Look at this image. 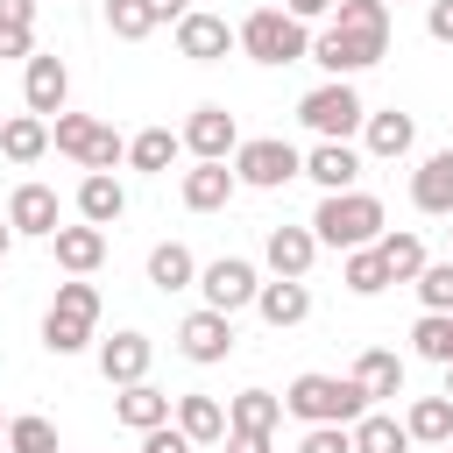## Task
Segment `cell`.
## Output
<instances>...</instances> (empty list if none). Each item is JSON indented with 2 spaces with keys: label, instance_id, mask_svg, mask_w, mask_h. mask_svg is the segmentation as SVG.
Segmentation results:
<instances>
[{
  "label": "cell",
  "instance_id": "cell-20",
  "mask_svg": "<svg viewBox=\"0 0 453 453\" xmlns=\"http://www.w3.org/2000/svg\"><path fill=\"white\" fill-rule=\"evenodd\" d=\"M234 191H241L234 163H191V170H184V184H177V198H184L191 212H219Z\"/></svg>",
  "mask_w": 453,
  "mask_h": 453
},
{
  "label": "cell",
  "instance_id": "cell-10",
  "mask_svg": "<svg viewBox=\"0 0 453 453\" xmlns=\"http://www.w3.org/2000/svg\"><path fill=\"white\" fill-rule=\"evenodd\" d=\"M184 149H191L198 163H234V149H241V127H234V113H226L219 99L191 106V120H184Z\"/></svg>",
  "mask_w": 453,
  "mask_h": 453
},
{
  "label": "cell",
  "instance_id": "cell-12",
  "mask_svg": "<svg viewBox=\"0 0 453 453\" xmlns=\"http://www.w3.org/2000/svg\"><path fill=\"white\" fill-rule=\"evenodd\" d=\"M177 354H184V361H198V368L226 361V354H234V319H226V311H212V304H198V311L177 326Z\"/></svg>",
  "mask_w": 453,
  "mask_h": 453
},
{
  "label": "cell",
  "instance_id": "cell-29",
  "mask_svg": "<svg viewBox=\"0 0 453 453\" xmlns=\"http://www.w3.org/2000/svg\"><path fill=\"white\" fill-rule=\"evenodd\" d=\"M418 439H411V425L403 418H389V411H361L354 418V453H411Z\"/></svg>",
  "mask_w": 453,
  "mask_h": 453
},
{
  "label": "cell",
  "instance_id": "cell-33",
  "mask_svg": "<svg viewBox=\"0 0 453 453\" xmlns=\"http://www.w3.org/2000/svg\"><path fill=\"white\" fill-rule=\"evenodd\" d=\"M340 283H347L354 297H375V290H389V262H382V248H347V262H340Z\"/></svg>",
  "mask_w": 453,
  "mask_h": 453
},
{
  "label": "cell",
  "instance_id": "cell-36",
  "mask_svg": "<svg viewBox=\"0 0 453 453\" xmlns=\"http://www.w3.org/2000/svg\"><path fill=\"white\" fill-rule=\"evenodd\" d=\"M7 453H64V446H57V425L28 411V418H7Z\"/></svg>",
  "mask_w": 453,
  "mask_h": 453
},
{
  "label": "cell",
  "instance_id": "cell-5",
  "mask_svg": "<svg viewBox=\"0 0 453 453\" xmlns=\"http://www.w3.org/2000/svg\"><path fill=\"white\" fill-rule=\"evenodd\" d=\"M241 50L255 64H297V57H311V21H297L290 7H255L241 21Z\"/></svg>",
  "mask_w": 453,
  "mask_h": 453
},
{
  "label": "cell",
  "instance_id": "cell-22",
  "mask_svg": "<svg viewBox=\"0 0 453 453\" xmlns=\"http://www.w3.org/2000/svg\"><path fill=\"white\" fill-rule=\"evenodd\" d=\"M113 418H120L127 432H156V425L177 418V396H163L156 382H127V389L113 396Z\"/></svg>",
  "mask_w": 453,
  "mask_h": 453
},
{
  "label": "cell",
  "instance_id": "cell-48",
  "mask_svg": "<svg viewBox=\"0 0 453 453\" xmlns=\"http://www.w3.org/2000/svg\"><path fill=\"white\" fill-rule=\"evenodd\" d=\"M446 396H453V361H446Z\"/></svg>",
  "mask_w": 453,
  "mask_h": 453
},
{
  "label": "cell",
  "instance_id": "cell-23",
  "mask_svg": "<svg viewBox=\"0 0 453 453\" xmlns=\"http://www.w3.org/2000/svg\"><path fill=\"white\" fill-rule=\"evenodd\" d=\"M411 142H418V120H411V113H396V106L361 120V149H368V156H382V163L411 156Z\"/></svg>",
  "mask_w": 453,
  "mask_h": 453
},
{
  "label": "cell",
  "instance_id": "cell-2",
  "mask_svg": "<svg viewBox=\"0 0 453 453\" xmlns=\"http://www.w3.org/2000/svg\"><path fill=\"white\" fill-rule=\"evenodd\" d=\"M311 234H319V248H375L382 234H389V212H382V198L375 191H326L319 198V212H311Z\"/></svg>",
  "mask_w": 453,
  "mask_h": 453
},
{
  "label": "cell",
  "instance_id": "cell-32",
  "mask_svg": "<svg viewBox=\"0 0 453 453\" xmlns=\"http://www.w3.org/2000/svg\"><path fill=\"white\" fill-rule=\"evenodd\" d=\"M226 425H241V432H276V425H283V396H276V389H241V396L226 403Z\"/></svg>",
  "mask_w": 453,
  "mask_h": 453
},
{
  "label": "cell",
  "instance_id": "cell-6",
  "mask_svg": "<svg viewBox=\"0 0 453 453\" xmlns=\"http://www.w3.org/2000/svg\"><path fill=\"white\" fill-rule=\"evenodd\" d=\"M50 149H64L78 170H113V163H127V142L106 127V120H92V113H57L50 120Z\"/></svg>",
  "mask_w": 453,
  "mask_h": 453
},
{
  "label": "cell",
  "instance_id": "cell-35",
  "mask_svg": "<svg viewBox=\"0 0 453 453\" xmlns=\"http://www.w3.org/2000/svg\"><path fill=\"white\" fill-rule=\"evenodd\" d=\"M411 347H418L425 361L446 368V361H453V311H425V319L411 326Z\"/></svg>",
  "mask_w": 453,
  "mask_h": 453
},
{
  "label": "cell",
  "instance_id": "cell-9",
  "mask_svg": "<svg viewBox=\"0 0 453 453\" xmlns=\"http://www.w3.org/2000/svg\"><path fill=\"white\" fill-rule=\"evenodd\" d=\"M198 290H205V304L212 311H241V304H255V290H262V276H255V262L248 255H219V262H205L198 269Z\"/></svg>",
  "mask_w": 453,
  "mask_h": 453
},
{
  "label": "cell",
  "instance_id": "cell-25",
  "mask_svg": "<svg viewBox=\"0 0 453 453\" xmlns=\"http://www.w3.org/2000/svg\"><path fill=\"white\" fill-rule=\"evenodd\" d=\"M177 425H184L191 446H219L226 439V403L205 396V389H191V396H177Z\"/></svg>",
  "mask_w": 453,
  "mask_h": 453
},
{
  "label": "cell",
  "instance_id": "cell-34",
  "mask_svg": "<svg viewBox=\"0 0 453 453\" xmlns=\"http://www.w3.org/2000/svg\"><path fill=\"white\" fill-rule=\"evenodd\" d=\"M375 248H382V262H389V283H418V269H425V241H418V234H382Z\"/></svg>",
  "mask_w": 453,
  "mask_h": 453
},
{
  "label": "cell",
  "instance_id": "cell-3",
  "mask_svg": "<svg viewBox=\"0 0 453 453\" xmlns=\"http://www.w3.org/2000/svg\"><path fill=\"white\" fill-rule=\"evenodd\" d=\"M283 411L290 418H304V425H354L361 411H375V396L354 382V375H290V389H283Z\"/></svg>",
  "mask_w": 453,
  "mask_h": 453
},
{
  "label": "cell",
  "instance_id": "cell-39",
  "mask_svg": "<svg viewBox=\"0 0 453 453\" xmlns=\"http://www.w3.org/2000/svg\"><path fill=\"white\" fill-rule=\"evenodd\" d=\"M297 453H354V425H304Z\"/></svg>",
  "mask_w": 453,
  "mask_h": 453
},
{
  "label": "cell",
  "instance_id": "cell-27",
  "mask_svg": "<svg viewBox=\"0 0 453 453\" xmlns=\"http://www.w3.org/2000/svg\"><path fill=\"white\" fill-rule=\"evenodd\" d=\"M354 382L382 403V396H403V354H389V347H361L354 354Z\"/></svg>",
  "mask_w": 453,
  "mask_h": 453
},
{
  "label": "cell",
  "instance_id": "cell-16",
  "mask_svg": "<svg viewBox=\"0 0 453 453\" xmlns=\"http://www.w3.org/2000/svg\"><path fill=\"white\" fill-rule=\"evenodd\" d=\"M304 177L319 191H354L361 184V149L354 142H311L304 149Z\"/></svg>",
  "mask_w": 453,
  "mask_h": 453
},
{
  "label": "cell",
  "instance_id": "cell-30",
  "mask_svg": "<svg viewBox=\"0 0 453 453\" xmlns=\"http://www.w3.org/2000/svg\"><path fill=\"white\" fill-rule=\"evenodd\" d=\"M0 156H7V163H35V156H50V120H42V113H14V120L0 127Z\"/></svg>",
  "mask_w": 453,
  "mask_h": 453
},
{
  "label": "cell",
  "instance_id": "cell-38",
  "mask_svg": "<svg viewBox=\"0 0 453 453\" xmlns=\"http://www.w3.org/2000/svg\"><path fill=\"white\" fill-rule=\"evenodd\" d=\"M411 290H418V304H425V311H453V255H446V262H425Z\"/></svg>",
  "mask_w": 453,
  "mask_h": 453
},
{
  "label": "cell",
  "instance_id": "cell-49",
  "mask_svg": "<svg viewBox=\"0 0 453 453\" xmlns=\"http://www.w3.org/2000/svg\"><path fill=\"white\" fill-rule=\"evenodd\" d=\"M0 446H7V418H0Z\"/></svg>",
  "mask_w": 453,
  "mask_h": 453
},
{
  "label": "cell",
  "instance_id": "cell-24",
  "mask_svg": "<svg viewBox=\"0 0 453 453\" xmlns=\"http://www.w3.org/2000/svg\"><path fill=\"white\" fill-rule=\"evenodd\" d=\"M127 212V191H120V177L113 170H85L78 177V219H92V226H113Z\"/></svg>",
  "mask_w": 453,
  "mask_h": 453
},
{
  "label": "cell",
  "instance_id": "cell-21",
  "mask_svg": "<svg viewBox=\"0 0 453 453\" xmlns=\"http://www.w3.org/2000/svg\"><path fill=\"white\" fill-rule=\"evenodd\" d=\"M262 262H269L276 276H311V262H319V234H311V226H269Z\"/></svg>",
  "mask_w": 453,
  "mask_h": 453
},
{
  "label": "cell",
  "instance_id": "cell-28",
  "mask_svg": "<svg viewBox=\"0 0 453 453\" xmlns=\"http://www.w3.org/2000/svg\"><path fill=\"white\" fill-rule=\"evenodd\" d=\"M403 425H411L418 446H453V396H446V389H439V396H411Z\"/></svg>",
  "mask_w": 453,
  "mask_h": 453
},
{
  "label": "cell",
  "instance_id": "cell-15",
  "mask_svg": "<svg viewBox=\"0 0 453 453\" xmlns=\"http://www.w3.org/2000/svg\"><path fill=\"white\" fill-rule=\"evenodd\" d=\"M7 219H14V234H28V241H50L57 226H64V205H57V191L50 184H14V198H7Z\"/></svg>",
  "mask_w": 453,
  "mask_h": 453
},
{
  "label": "cell",
  "instance_id": "cell-13",
  "mask_svg": "<svg viewBox=\"0 0 453 453\" xmlns=\"http://www.w3.org/2000/svg\"><path fill=\"white\" fill-rule=\"evenodd\" d=\"M226 50H241V28H226V14L191 7V14L177 21V57H191V64H219Z\"/></svg>",
  "mask_w": 453,
  "mask_h": 453
},
{
  "label": "cell",
  "instance_id": "cell-1",
  "mask_svg": "<svg viewBox=\"0 0 453 453\" xmlns=\"http://www.w3.org/2000/svg\"><path fill=\"white\" fill-rule=\"evenodd\" d=\"M389 57V0H340L333 21L311 35V64L326 78H354Z\"/></svg>",
  "mask_w": 453,
  "mask_h": 453
},
{
  "label": "cell",
  "instance_id": "cell-51",
  "mask_svg": "<svg viewBox=\"0 0 453 453\" xmlns=\"http://www.w3.org/2000/svg\"><path fill=\"white\" fill-rule=\"evenodd\" d=\"M396 7H403V0H396Z\"/></svg>",
  "mask_w": 453,
  "mask_h": 453
},
{
  "label": "cell",
  "instance_id": "cell-37",
  "mask_svg": "<svg viewBox=\"0 0 453 453\" xmlns=\"http://www.w3.org/2000/svg\"><path fill=\"white\" fill-rule=\"evenodd\" d=\"M106 28H113L120 42H142V35L156 28V7H149V0H106Z\"/></svg>",
  "mask_w": 453,
  "mask_h": 453
},
{
  "label": "cell",
  "instance_id": "cell-52",
  "mask_svg": "<svg viewBox=\"0 0 453 453\" xmlns=\"http://www.w3.org/2000/svg\"><path fill=\"white\" fill-rule=\"evenodd\" d=\"M446 234H453V226H446Z\"/></svg>",
  "mask_w": 453,
  "mask_h": 453
},
{
  "label": "cell",
  "instance_id": "cell-46",
  "mask_svg": "<svg viewBox=\"0 0 453 453\" xmlns=\"http://www.w3.org/2000/svg\"><path fill=\"white\" fill-rule=\"evenodd\" d=\"M149 7H156V21H184L191 14V0H149Z\"/></svg>",
  "mask_w": 453,
  "mask_h": 453
},
{
  "label": "cell",
  "instance_id": "cell-42",
  "mask_svg": "<svg viewBox=\"0 0 453 453\" xmlns=\"http://www.w3.org/2000/svg\"><path fill=\"white\" fill-rule=\"evenodd\" d=\"M226 453H276V432H241V425H226Z\"/></svg>",
  "mask_w": 453,
  "mask_h": 453
},
{
  "label": "cell",
  "instance_id": "cell-26",
  "mask_svg": "<svg viewBox=\"0 0 453 453\" xmlns=\"http://www.w3.org/2000/svg\"><path fill=\"white\" fill-rule=\"evenodd\" d=\"M149 283H156L163 297H170V290H191V283H198V255H191L184 241H156V248H149Z\"/></svg>",
  "mask_w": 453,
  "mask_h": 453
},
{
  "label": "cell",
  "instance_id": "cell-18",
  "mask_svg": "<svg viewBox=\"0 0 453 453\" xmlns=\"http://www.w3.org/2000/svg\"><path fill=\"white\" fill-rule=\"evenodd\" d=\"M50 248H57V269H64V276H92V269L106 262V226H92V219L57 226V234H50Z\"/></svg>",
  "mask_w": 453,
  "mask_h": 453
},
{
  "label": "cell",
  "instance_id": "cell-44",
  "mask_svg": "<svg viewBox=\"0 0 453 453\" xmlns=\"http://www.w3.org/2000/svg\"><path fill=\"white\" fill-rule=\"evenodd\" d=\"M283 7H290L297 21H333V7H340V0H283Z\"/></svg>",
  "mask_w": 453,
  "mask_h": 453
},
{
  "label": "cell",
  "instance_id": "cell-47",
  "mask_svg": "<svg viewBox=\"0 0 453 453\" xmlns=\"http://www.w3.org/2000/svg\"><path fill=\"white\" fill-rule=\"evenodd\" d=\"M14 241H21V234H14V219H7V212H0V255H7V248H14Z\"/></svg>",
  "mask_w": 453,
  "mask_h": 453
},
{
  "label": "cell",
  "instance_id": "cell-11",
  "mask_svg": "<svg viewBox=\"0 0 453 453\" xmlns=\"http://www.w3.org/2000/svg\"><path fill=\"white\" fill-rule=\"evenodd\" d=\"M21 99H28V113H42V120H57V113L71 106V71H64V57H50V50H35V57L21 64Z\"/></svg>",
  "mask_w": 453,
  "mask_h": 453
},
{
  "label": "cell",
  "instance_id": "cell-50",
  "mask_svg": "<svg viewBox=\"0 0 453 453\" xmlns=\"http://www.w3.org/2000/svg\"><path fill=\"white\" fill-rule=\"evenodd\" d=\"M446 453H453V446H446Z\"/></svg>",
  "mask_w": 453,
  "mask_h": 453
},
{
  "label": "cell",
  "instance_id": "cell-17",
  "mask_svg": "<svg viewBox=\"0 0 453 453\" xmlns=\"http://www.w3.org/2000/svg\"><path fill=\"white\" fill-rule=\"evenodd\" d=\"M411 205L432 212V219H453V149H432L411 170Z\"/></svg>",
  "mask_w": 453,
  "mask_h": 453
},
{
  "label": "cell",
  "instance_id": "cell-19",
  "mask_svg": "<svg viewBox=\"0 0 453 453\" xmlns=\"http://www.w3.org/2000/svg\"><path fill=\"white\" fill-rule=\"evenodd\" d=\"M255 311H262V326H276V333L304 326V319H311V290H304V276H276V283H262V290H255Z\"/></svg>",
  "mask_w": 453,
  "mask_h": 453
},
{
  "label": "cell",
  "instance_id": "cell-7",
  "mask_svg": "<svg viewBox=\"0 0 453 453\" xmlns=\"http://www.w3.org/2000/svg\"><path fill=\"white\" fill-rule=\"evenodd\" d=\"M297 120H304L319 142H347V134H361L368 106H361V92H354L347 78H326V85H311V92L297 99Z\"/></svg>",
  "mask_w": 453,
  "mask_h": 453
},
{
  "label": "cell",
  "instance_id": "cell-45",
  "mask_svg": "<svg viewBox=\"0 0 453 453\" xmlns=\"http://www.w3.org/2000/svg\"><path fill=\"white\" fill-rule=\"evenodd\" d=\"M42 0H0V21H35Z\"/></svg>",
  "mask_w": 453,
  "mask_h": 453
},
{
  "label": "cell",
  "instance_id": "cell-8",
  "mask_svg": "<svg viewBox=\"0 0 453 453\" xmlns=\"http://www.w3.org/2000/svg\"><path fill=\"white\" fill-rule=\"evenodd\" d=\"M234 177H241L248 191H283L290 177H304V156H297L283 134H255V142L234 149Z\"/></svg>",
  "mask_w": 453,
  "mask_h": 453
},
{
  "label": "cell",
  "instance_id": "cell-31",
  "mask_svg": "<svg viewBox=\"0 0 453 453\" xmlns=\"http://www.w3.org/2000/svg\"><path fill=\"white\" fill-rule=\"evenodd\" d=\"M177 156H184V134H170V127H142V134L127 142V163H134V170H149V177H163Z\"/></svg>",
  "mask_w": 453,
  "mask_h": 453
},
{
  "label": "cell",
  "instance_id": "cell-40",
  "mask_svg": "<svg viewBox=\"0 0 453 453\" xmlns=\"http://www.w3.org/2000/svg\"><path fill=\"white\" fill-rule=\"evenodd\" d=\"M0 57H35V21H0Z\"/></svg>",
  "mask_w": 453,
  "mask_h": 453
},
{
  "label": "cell",
  "instance_id": "cell-43",
  "mask_svg": "<svg viewBox=\"0 0 453 453\" xmlns=\"http://www.w3.org/2000/svg\"><path fill=\"white\" fill-rule=\"evenodd\" d=\"M425 35L432 42H453V0H432L425 7Z\"/></svg>",
  "mask_w": 453,
  "mask_h": 453
},
{
  "label": "cell",
  "instance_id": "cell-14",
  "mask_svg": "<svg viewBox=\"0 0 453 453\" xmlns=\"http://www.w3.org/2000/svg\"><path fill=\"white\" fill-rule=\"evenodd\" d=\"M149 361H156V340L149 333H113V340H99V375L113 382V389H127V382H149Z\"/></svg>",
  "mask_w": 453,
  "mask_h": 453
},
{
  "label": "cell",
  "instance_id": "cell-4",
  "mask_svg": "<svg viewBox=\"0 0 453 453\" xmlns=\"http://www.w3.org/2000/svg\"><path fill=\"white\" fill-rule=\"evenodd\" d=\"M92 326H99V283H85V276L57 283V304L42 311V347L50 354H85Z\"/></svg>",
  "mask_w": 453,
  "mask_h": 453
},
{
  "label": "cell",
  "instance_id": "cell-41",
  "mask_svg": "<svg viewBox=\"0 0 453 453\" xmlns=\"http://www.w3.org/2000/svg\"><path fill=\"white\" fill-rule=\"evenodd\" d=\"M142 453H198V446L184 439V425H156V432H142Z\"/></svg>",
  "mask_w": 453,
  "mask_h": 453
}]
</instances>
